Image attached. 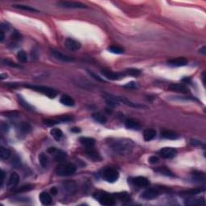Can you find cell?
<instances>
[{
	"label": "cell",
	"mask_w": 206,
	"mask_h": 206,
	"mask_svg": "<svg viewBox=\"0 0 206 206\" xmlns=\"http://www.w3.org/2000/svg\"><path fill=\"white\" fill-rule=\"evenodd\" d=\"M133 143L130 140L125 139H117L110 141V147L114 152L120 155H126L131 153L133 149Z\"/></svg>",
	"instance_id": "obj_1"
},
{
	"label": "cell",
	"mask_w": 206,
	"mask_h": 206,
	"mask_svg": "<svg viewBox=\"0 0 206 206\" xmlns=\"http://www.w3.org/2000/svg\"><path fill=\"white\" fill-rule=\"evenodd\" d=\"M76 170V166L71 163H64L58 165L56 168V175L60 176H69L75 173Z\"/></svg>",
	"instance_id": "obj_2"
},
{
	"label": "cell",
	"mask_w": 206,
	"mask_h": 206,
	"mask_svg": "<svg viewBox=\"0 0 206 206\" xmlns=\"http://www.w3.org/2000/svg\"><path fill=\"white\" fill-rule=\"evenodd\" d=\"M25 87L29 88L32 90H35L36 92L41 93L42 94H44L47 97H48L49 98H54L56 96V91L51 89L47 86H41V85H25Z\"/></svg>",
	"instance_id": "obj_3"
},
{
	"label": "cell",
	"mask_w": 206,
	"mask_h": 206,
	"mask_svg": "<svg viewBox=\"0 0 206 206\" xmlns=\"http://www.w3.org/2000/svg\"><path fill=\"white\" fill-rule=\"evenodd\" d=\"M102 178L107 182L114 183L119 179V173L118 171L114 169V168H106L103 171Z\"/></svg>",
	"instance_id": "obj_4"
},
{
	"label": "cell",
	"mask_w": 206,
	"mask_h": 206,
	"mask_svg": "<svg viewBox=\"0 0 206 206\" xmlns=\"http://www.w3.org/2000/svg\"><path fill=\"white\" fill-rule=\"evenodd\" d=\"M60 7L63 8H71V9H84L86 8V6L83 3L77 2H69V1H61V2H57Z\"/></svg>",
	"instance_id": "obj_5"
},
{
	"label": "cell",
	"mask_w": 206,
	"mask_h": 206,
	"mask_svg": "<svg viewBox=\"0 0 206 206\" xmlns=\"http://www.w3.org/2000/svg\"><path fill=\"white\" fill-rule=\"evenodd\" d=\"M176 154L177 151L173 147H164L159 151V154L164 159H172Z\"/></svg>",
	"instance_id": "obj_6"
},
{
	"label": "cell",
	"mask_w": 206,
	"mask_h": 206,
	"mask_svg": "<svg viewBox=\"0 0 206 206\" xmlns=\"http://www.w3.org/2000/svg\"><path fill=\"white\" fill-rule=\"evenodd\" d=\"M48 152L53 154L54 159L57 162L64 161L66 158V154L62 151L57 150L56 147H49L48 149Z\"/></svg>",
	"instance_id": "obj_7"
},
{
	"label": "cell",
	"mask_w": 206,
	"mask_h": 206,
	"mask_svg": "<svg viewBox=\"0 0 206 206\" xmlns=\"http://www.w3.org/2000/svg\"><path fill=\"white\" fill-rule=\"evenodd\" d=\"M65 47L67 48L69 50H70V51H77L81 47V43L71 38H67L65 40Z\"/></svg>",
	"instance_id": "obj_8"
},
{
	"label": "cell",
	"mask_w": 206,
	"mask_h": 206,
	"mask_svg": "<svg viewBox=\"0 0 206 206\" xmlns=\"http://www.w3.org/2000/svg\"><path fill=\"white\" fill-rule=\"evenodd\" d=\"M98 201L99 203L101 205L110 206L114 205L115 204V199H114V197L111 195H109V194H102V195H101L99 197Z\"/></svg>",
	"instance_id": "obj_9"
},
{
	"label": "cell",
	"mask_w": 206,
	"mask_h": 206,
	"mask_svg": "<svg viewBox=\"0 0 206 206\" xmlns=\"http://www.w3.org/2000/svg\"><path fill=\"white\" fill-rule=\"evenodd\" d=\"M51 53L52 55L54 58H56L58 61H63V62H72L74 60L69 56H66L65 54L61 53L59 51H56V50H51Z\"/></svg>",
	"instance_id": "obj_10"
},
{
	"label": "cell",
	"mask_w": 206,
	"mask_h": 206,
	"mask_svg": "<svg viewBox=\"0 0 206 206\" xmlns=\"http://www.w3.org/2000/svg\"><path fill=\"white\" fill-rule=\"evenodd\" d=\"M188 64V60L184 57H178L168 61V65L172 67H183Z\"/></svg>",
	"instance_id": "obj_11"
},
{
	"label": "cell",
	"mask_w": 206,
	"mask_h": 206,
	"mask_svg": "<svg viewBox=\"0 0 206 206\" xmlns=\"http://www.w3.org/2000/svg\"><path fill=\"white\" fill-rule=\"evenodd\" d=\"M159 192L156 188H148L143 193L142 197L145 200H152L159 197Z\"/></svg>",
	"instance_id": "obj_12"
},
{
	"label": "cell",
	"mask_w": 206,
	"mask_h": 206,
	"mask_svg": "<svg viewBox=\"0 0 206 206\" xmlns=\"http://www.w3.org/2000/svg\"><path fill=\"white\" fill-rule=\"evenodd\" d=\"M101 73L105 77H106L109 80H111V81H116V80H119L120 78H122L123 76H124V74L122 73H114L110 71V70H105L103 69L101 71Z\"/></svg>",
	"instance_id": "obj_13"
},
{
	"label": "cell",
	"mask_w": 206,
	"mask_h": 206,
	"mask_svg": "<svg viewBox=\"0 0 206 206\" xmlns=\"http://www.w3.org/2000/svg\"><path fill=\"white\" fill-rule=\"evenodd\" d=\"M168 89L172 92L181 93V94H187L188 92V89L186 87L185 85H183V84H178V83L171 84L168 86Z\"/></svg>",
	"instance_id": "obj_14"
},
{
	"label": "cell",
	"mask_w": 206,
	"mask_h": 206,
	"mask_svg": "<svg viewBox=\"0 0 206 206\" xmlns=\"http://www.w3.org/2000/svg\"><path fill=\"white\" fill-rule=\"evenodd\" d=\"M20 176H19L18 173L16 172H12L10 176L9 179H8V182H7V187L9 188H15L16 186H17V184H19L20 182Z\"/></svg>",
	"instance_id": "obj_15"
},
{
	"label": "cell",
	"mask_w": 206,
	"mask_h": 206,
	"mask_svg": "<svg viewBox=\"0 0 206 206\" xmlns=\"http://www.w3.org/2000/svg\"><path fill=\"white\" fill-rule=\"evenodd\" d=\"M133 183L134 185L138 186L139 188H144V187H147L150 184V182L146 177L144 176H137L133 179Z\"/></svg>",
	"instance_id": "obj_16"
},
{
	"label": "cell",
	"mask_w": 206,
	"mask_h": 206,
	"mask_svg": "<svg viewBox=\"0 0 206 206\" xmlns=\"http://www.w3.org/2000/svg\"><path fill=\"white\" fill-rule=\"evenodd\" d=\"M86 154H87V156L90 159H93L94 161H99V160L101 159V156L98 154V152L96 151L95 150H94L93 147H88V149L86 150Z\"/></svg>",
	"instance_id": "obj_17"
},
{
	"label": "cell",
	"mask_w": 206,
	"mask_h": 206,
	"mask_svg": "<svg viewBox=\"0 0 206 206\" xmlns=\"http://www.w3.org/2000/svg\"><path fill=\"white\" fill-rule=\"evenodd\" d=\"M79 141L82 144L83 146H85V147H94V146L95 145V140L92 138H89V137H81Z\"/></svg>",
	"instance_id": "obj_18"
},
{
	"label": "cell",
	"mask_w": 206,
	"mask_h": 206,
	"mask_svg": "<svg viewBox=\"0 0 206 206\" xmlns=\"http://www.w3.org/2000/svg\"><path fill=\"white\" fill-rule=\"evenodd\" d=\"M125 126L129 130H139L140 125L136 120L130 119L125 122Z\"/></svg>",
	"instance_id": "obj_19"
},
{
	"label": "cell",
	"mask_w": 206,
	"mask_h": 206,
	"mask_svg": "<svg viewBox=\"0 0 206 206\" xmlns=\"http://www.w3.org/2000/svg\"><path fill=\"white\" fill-rule=\"evenodd\" d=\"M60 101L61 104L66 105V106H73L75 105V101L73 100V98L67 94L62 95L60 99Z\"/></svg>",
	"instance_id": "obj_20"
},
{
	"label": "cell",
	"mask_w": 206,
	"mask_h": 206,
	"mask_svg": "<svg viewBox=\"0 0 206 206\" xmlns=\"http://www.w3.org/2000/svg\"><path fill=\"white\" fill-rule=\"evenodd\" d=\"M40 200H41V202L44 205H49L52 204V201L50 194L46 193V192H43L40 194Z\"/></svg>",
	"instance_id": "obj_21"
},
{
	"label": "cell",
	"mask_w": 206,
	"mask_h": 206,
	"mask_svg": "<svg viewBox=\"0 0 206 206\" xmlns=\"http://www.w3.org/2000/svg\"><path fill=\"white\" fill-rule=\"evenodd\" d=\"M156 136V131L153 129H149V130H146L144 133V140L147 142H149L152 140Z\"/></svg>",
	"instance_id": "obj_22"
},
{
	"label": "cell",
	"mask_w": 206,
	"mask_h": 206,
	"mask_svg": "<svg viewBox=\"0 0 206 206\" xmlns=\"http://www.w3.org/2000/svg\"><path fill=\"white\" fill-rule=\"evenodd\" d=\"M50 134L52 136V138L55 140H56V141H60L63 137V132L60 129H58V128H53V129H52V130L50 131Z\"/></svg>",
	"instance_id": "obj_23"
},
{
	"label": "cell",
	"mask_w": 206,
	"mask_h": 206,
	"mask_svg": "<svg viewBox=\"0 0 206 206\" xmlns=\"http://www.w3.org/2000/svg\"><path fill=\"white\" fill-rule=\"evenodd\" d=\"M154 172H159L162 175L166 176H170L172 177L174 176L173 175V173L171 172V170H169L168 168H166V167H159V168H157L154 169Z\"/></svg>",
	"instance_id": "obj_24"
},
{
	"label": "cell",
	"mask_w": 206,
	"mask_h": 206,
	"mask_svg": "<svg viewBox=\"0 0 206 206\" xmlns=\"http://www.w3.org/2000/svg\"><path fill=\"white\" fill-rule=\"evenodd\" d=\"M161 136L167 139H176L178 138L176 133L172 130H164L161 133Z\"/></svg>",
	"instance_id": "obj_25"
},
{
	"label": "cell",
	"mask_w": 206,
	"mask_h": 206,
	"mask_svg": "<svg viewBox=\"0 0 206 206\" xmlns=\"http://www.w3.org/2000/svg\"><path fill=\"white\" fill-rule=\"evenodd\" d=\"M93 119L98 123L101 124H105L106 122H107V119L105 118V116H104L101 113H94L93 114Z\"/></svg>",
	"instance_id": "obj_26"
},
{
	"label": "cell",
	"mask_w": 206,
	"mask_h": 206,
	"mask_svg": "<svg viewBox=\"0 0 206 206\" xmlns=\"http://www.w3.org/2000/svg\"><path fill=\"white\" fill-rule=\"evenodd\" d=\"M114 197H116L117 199L121 201H130V196L126 192H123V193H117L114 194Z\"/></svg>",
	"instance_id": "obj_27"
},
{
	"label": "cell",
	"mask_w": 206,
	"mask_h": 206,
	"mask_svg": "<svg viewBox=\"0 0 206 206\" xmlns=\"http://www.w3.org/2000/svg\"><path fill=\"white\" fill-rule=\"evenodd\" d=\"M11 157V151L9 149L4 147H0V158L2 159H8Z\"/></svg>",
	"instance_id": "obj_28"
},
{
	"label": "cell",
	"mask_w": 206,
	"mask_h": 206,
	"mask_svg": "<svg viewBox=\"0 0 206 206\" xmlns=\"http://www.w3.org/2000/svg\"><path fill=\"white\" fill-rule=\"evenodd\" d=\"M64 188H65V190L67 191L69 193H75L76 190V184L72 181L66 182L65 184V187H64Z\"/></svg>",
	"instance_id": "obj_29"
},
{
	"label": "cell",
	"mask_w": 206,
	"mask_h": 206,
	"mask_svg": "<svg viewBox=\"0 0 206 206\" xmlns=\"http://www.w3.org/2000/svg\"><path fill=\"white\" fill-rule=\"evenodd\" d=\"M39 161H40V164L43 168H47L48 164V158L44 153H41L39 155Z\"/></svg>",
	"instance_id": "obj_30"
},
{
	"label": "cell",
	"mask_w": 206,
	"mask_h": 206,
	"mask_svg": "<svg viewBox=\"0 0 206 206\" xmlns=\"http://www.w3.org/2000/svg\"><path fill=\"white\" fill-rule=\"evenodd\" d=\"M186 204L188 205H204L205 202L204 200H200V199H194V200H188V201L185 202Z\"/></svg>",
	"instance_id": "obj_31"
},
{
	"label": "cell",
	"mask_w": 206,
	"mask_h": 206,
	"mask_svg": "<svg viewBox=\"0 0 206 206\" xmlns=\"http://www.w3.org/2000/svg\"><path fill=\"white\" fill-rule=\"evenodd\" d=\"M13 7L15 8H18V9L23 10V11H30V12H37V10L33 8V7H29V6H25V5H13Z\"/></svg>",
	"instance_id": "obj_32"
},
{
	"label": "cell",
	"mask_w": 206,
	"mask_h": 206,
	"mask_svg": "<svg viewBox=\"0 0 206 206\" xmlns=\"http://www.w3.org/2000/svg\"><path fill=\"white\" fill-rule=\"evenodd\" d=\"M193 179L197 180V181H204L205 179V176H204V174L201 172H194L193 173Z\"/></svg>",
	"instance_id": "obj_33"
},
{
	"label": "cell",
	"mask_w": 206,
	"mask_h": 206,
	"mask_svg": "<svg viewBox=\"0 0 206 206\" xmlns=\"http://www.w3.org/2000/svg\"><path fill=\"white\" fill-rule=\"evenodd\" d=\"M18 99H19V102H20V104L22 105L23 107L25 108V109H26V110H31H31H32V109H33V108H32V106H31V105H30L27 102V101H25L24 99L22 97L19 95Z\"/></svg>",
	"instance_id": "obj_34"
},
{
	"label": "cell",
	"mask_w": 206,
	"mask_h": 206,
	"mask_svg": "<svg viewBox=\"0 0 206 206\" xmlns=\"http://www.w3.org/2000/svg\"><path fill=\"white\" fill-rule=\"evenodd\" d=\"M17 57H18L19 61H20V62L22 63L27 62V53H26L23 50H20V51L18 52V53H17Z\"/></svg>",
	"instance_id": "obj_35"
},
{
	"label": "cell",
	"mask_w": 206,
	"mask_h": 206,
	"mask_svg": "<svg viewBox=\"0 0 206 206\" xmlns=\"http://www.w3.org/2000/svg\"><path fill=\"white\" fill-rule=\"evenodd\" d=\"M108 50L110 52L115 54H123L124 52L123 48L121 47H119V46H110V48H108Z\"/></svg>",
	"instance_id": "obj_36"
},
{
	"label": "cell",
	"mask_w": 206,
	"mask_h": 206,
	"mask_svg": "<svg viewBox=\"0 0 206 206\" xmlns=\"http://www.w3.org/2000/svg\"><path fill=\"white\" fill-rule=\"evenodd\" d=\"M20 129L21 132L23 133V134H27L31 130V126L27 123H23L20 126Z\"/></svg>",
	"instance_id": "obj_37"
},
{
	"label": "cell",
	"mask_w": 206,
	"mask_h": 206,
	"mask_svg": "<svg viewBox=\"0 0 206 206\" xmlns=\"http://www.w3.org/2000/svg\"><path fill=\"white\" fill-rule=\"evenodd\" d=\"M32 185L31 184H27V185H23L21 186L20 188H18L17 190L16 191V193H26V192H28V191L31 190L32 189Z\"/></svg>",
	"instance_id": "obj_38"
},
{
	"label": "cell",
	"mask_w": 206,
	"mask_h": 206,
	"mask_svg": "<svg viewBox=\"0 0 206 206\" xmlns=\"http://www.w3.org/2000/svg\"><path fill=\"white\" fill-rule=\"evenodd\" d=\"M201 188H194V189H190V190L186 191V192H184L183 194L184 195H197V194H199L202 192Z\"/></svg>",
	"instance_id": "obj_39"
},
{
	"label": "cell",
	"mask_w": 206,
	"mask_h": 206,
	"mask_svg": "<svg viewBox=\"0 0 206 206\" xmlns=\"http://www.w3.org/2000/svg\"><path fill=\"white\" fill-rule=\"evenodd\" d=\"M126 73L129 74V75H131V76H139L140 74V71L139 69H130L126 70Z\"/></svg>",
	"instance_id": "obj_40"
},
{
	"label": "cell",
	"mask_w": 206,
	"mask_h": 206,
	"mask_svg": "<svg viewBox=\"0 0 206 206\" xmlns=\"http://www.w3.org/2000/svg\"><path fill=\"white\" fill-rule=\"evenodd\" d=\"M2 63L4 64L5 65H7V66H10V67H13V68H18L19 65H17L15 62L13 61H10V60H7V59H5L2 61Z\"/></svg>",
	"instance_id": "obj_41"
},
{
	"label": "cell",
	"mask_w": 206,
	"mask_h": 206,
	"mask_svg": "<svg viewBox=\"0 0 206 206\" xmlns=\"http://www.w3.org/2000/svg\"><path fill=\"white\" fill-rule=\"evenodd\" d=\"M123 87L129 88V89H135V88H137V84L134 81H131V82L127 83L125 85H123Z\"/></svg>",
	"instance_id": "obj_42"
},
{
	"label": "cell",
	"mask_w": 206,
	"mask_h": 206,
	"mask_svg": "<svg viewBox=\"0 0 206 206\" xmlns=\"http://www.w3.org/2000/svg\"><path fill=\"white\" fill-rule=\"evenodd\" d=\"M149 163L151 164H157L158 162H159V158L157 156H154V155H153V156H151L150 158H149Z\"/></svg>",
	"instance_id": "obj_43"
},
{
	"label": "cell",
	"mask_w": 206,
	"mask_h": 206,
	"mask_svg": "<svg viewBox=\"0 0 206 206\" xmlns=\"http://www.w3.org/2000/svg\"><path fill=\"white\" fill-rule=\"evenodd\" d=\"M58 120L59 121L62 122V123H66V122L71 121V120H72V118H70V117L66 116V115H65V116L60 117V118L58 119Z\"/></svg>",
	"instance_id": "obj_44"
},
{
	"label": "cell",
	"mask_w": 206,
	"mask_h": 206,
	"mask_svg": "<svg viewBox=\"0 0 206 206\" xmlns=\"http://www.w3.org/2000/svg\"><path fill=\"white\" fill-rule=\"evenodd\" d=\"M0 28H1V31H7L9 30L10 26L7 23H1V26H0Z\"/></svg>",
	"instance_id": "obj_45"
},
{
	"label": "cell",
	"mask_w": 206,
	"mask_h": 206,
	"mask_svg": "<svg viewBox=\"0 0 206 206\" xmlns=\"http://www.w3.org/2000/svg\"><path fill=\"white\" fill-rule=\"evenodd\" d=\"M1 129H2V132H7L9 130V126L2 122V123H1Z\"/></svg>",
	"instance_id": "obj_46"
},
{
	"label": "cell",
	"mask_w": 206,
	"mask_h": 206,
	"mask_svg": "<svg viewBox=\"0 0 206 206\" xmlns=\"http://www.w3.org/2000/svg\"><path fill=\"white\" fill-rule=\"evenodd\" d=\"M56 123H57V122L55 121V120H51V119H47V120L44 121V124H46L47 126H54Z\"/></svg>",
	"instance_id": "obj_47"
},
{
	"label": "cell",
	"mask_w": 206,
	"mask_h": 206,
	"mask_svg": "<svg viewBox=\"0 0 206 206\" xmlns=\"http://www.w3.org/2000/svg\"><path fill=\"white\" fill-rule=\"evenodd\" d=\"M190 144L193 146H201V143L198 140H195V139H191L190 140Z\"/></svg>",
	"instance_id": "obj_48"
},
{
	"label": "cell",
	"mask_w": 206,
	"mask_h": 206,
	"mask_svg": "<svg viewBox=\"0 0 206 206\" xmlns=\"http://www.w3.org/2000/svg\"><path fill=\"white\" fill-rule=\"evenodd\" d=\"M1 176H2V179H1V184H0V185L2 186L5 180V173L3 171H1Z\"/></svg>",
	"instance_id": "obj_49"
},
{
	"label": "cell",
	"mask_w": 206,
	"mask_h": 206,
	"mask_svg": "<svg viewBox=\"0 0 206 206\" xmlns=\"http://www.w3.org/2000/svg\"><path fill=\"white\" fill-rule=\"evenodd\" d=\"M5 39V36H4V31H0V41L2 42V41H4Z\"/></svg>",
	"instance_id": "obj_50"
},
{
	"label": "cell",
	"mask_w": 206,
	"mask_h": 206,
	"mask_svg": "<svg viewBox=\"0 0 206 206\" xmlns=\"http://www.w3.org/2000/svg\"><path fill=\"white\" fill-rule=\"evenodd\" d=\"M90 75H92V76H94V78L97 79V80H98V81H103V80H102V79L100 78V77H99V76H98V75H95V74L92 73H90Z\"/></svg>",
	"instance_id": "obj_51"
},
{
	"label": "cell",
	"mask_w": 206,
	"mask_h": 206,
	"mask_svg": "<svg viewBox=\"0 0 206 206\" xmlns=\"http://www.w3.org/2000/svg\"><path fill=\"white\" fill-rule=\"evenodd\" d=\"M199 52H200V53L203 54V55H205V54H206V47H205V46H204V47L202 48H201V49L199 50Z\"/></svg>",
	"instance_id": "obj_52"
},
{
	"label": "cell",
	"mask_w": 206,
	"mask_h": 206,
	"mask_svg": "<svg viewBox=\"0 0 206 206\" xmlns=\"http://www.w3.org/2000/svg\"><path fill=\"white\" fill-rule=\"evenodd\" d=\"M73 131V132H74V133H79V132H81V130H80V129H79L78 127H73V128H72V130H71Z\"/></svg>",
	"instance_id": "obj_53"
},
{
	"label": "cell",
	"mask_w": 206,
	"mask_h": 206,
	"mask_svg": "<svg viewBox=\"0 0 206 206\" xmlns=\"http://www.w3.org/2000/svg\"><path fill=\"white\" fill-rule=\"evenodd\" d=\"M51 193L52 195H56L57 193V189L56 188H51Z\"/></svg>",
	"instance_id": "obj_54"
},
{
	"label": "cell",
	"mask_w": 206,
	"mask_h": 206,
	"mask_svg": "<svg viewBox=\"0 0 206 206\" xmlns=\"http://www.w3.org/2000/svg\"><path fill=\"white\" fill-rule=\"evenodd\" d=\"M7 74H1V75H0V77H1V79H4V78H6V77H7Z\"/></svg>",
	"instance_id": "obj_55"
}]
</instances>
